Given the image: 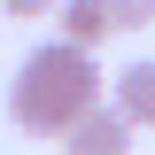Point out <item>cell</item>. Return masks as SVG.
Masks as SVG:
<instances>
[{
	"instance_id": "7a4b0ae2",
	"label": "cell",
	"mask_w": 155,
	"mask_h": 155,
	"mask_svg": "<svg viewBox=\"0 0 155 155\" xmlns=\"http://www.w3.org/2000/svg\"><path fill=\"white\" fill-rule=\"evenodd\" d=\"M132 132H140L132 116L116 109V101H101V109H85L70 132H62V147L70 155H132Z\"/></svg>"
},
{
	"instance_id": "8992f818",
	"label": "cell",
	"mask_w": 155,
	"mask_h": 155,
	"mask_svg": "<svg viewBox=\"0 0 155 155\" xmlns=\"http://www.w3.org/2000/svg\"><path fill=\"white\" fill-rule=\"evenodd\" d=\"M0 16H16V23H39V16H62V0H0Z\"/></svg>"
},
{
	"instance_id": "5b68a950",
	"label": "cell",
	"mask_w": 155,
	"mask_h": 155,
	"mask_svg": "<svg viewBox=\"0 0 155 155\" xmlns=\"http://www.w3.org/2000/svg\"><path fill=\"white\" fill-rule=\"evenodd\" d=\"M116 8V31H147L155 23V0H109Z\"/></svg>"
},
{
	"instance_id": "277c9868",
	"label": "cell",
	"mask_w": 155,
	"mask_h": 155,
	"mask_svg": "<svg viewBox=\"0 0 155 155\" xmlns=\"http://www.w3.org/2000/svg\"><path fill=\"white\" fill-rule=\"evenodd\" d=\"M62 31L54 39H70V47H93V54H101V39H116V8H109V0H62Z\"/></svg>"
},
{
	"instance_id": "3957f363",
	"label": "cell",
	"mask_w": 155,
	"mask_h": 155,
	"mask_svg": "<svg viewBox=\"0 0 155 155\" xmlns=\"http://www.w3.org/2000/svg\"><path fill=\"white\" fill-rule=\"evenodd\" d=\"M109 101L132 116L140 132H155V54H132V62H116V78H109Z\"/></svg>"
},
{
	"instance_id": "6da1fadb",
	"label": "cell",
	"mask_w": 155,
	"mask_h": 155,
	"mask_svg": "<svg viewBox=\"0 0 155 155\" xmlns=\"http://www.w3.org/2000/svg\"><path fill=\"white\" fill-rule=\"evenodd\" d=\"M109 78H116V70H101V54H93V47L47 39V47H31V54H23V78L8 85V116H16V132L62 140L85 109H101Z\"/></svg>"
}]
</instances>
